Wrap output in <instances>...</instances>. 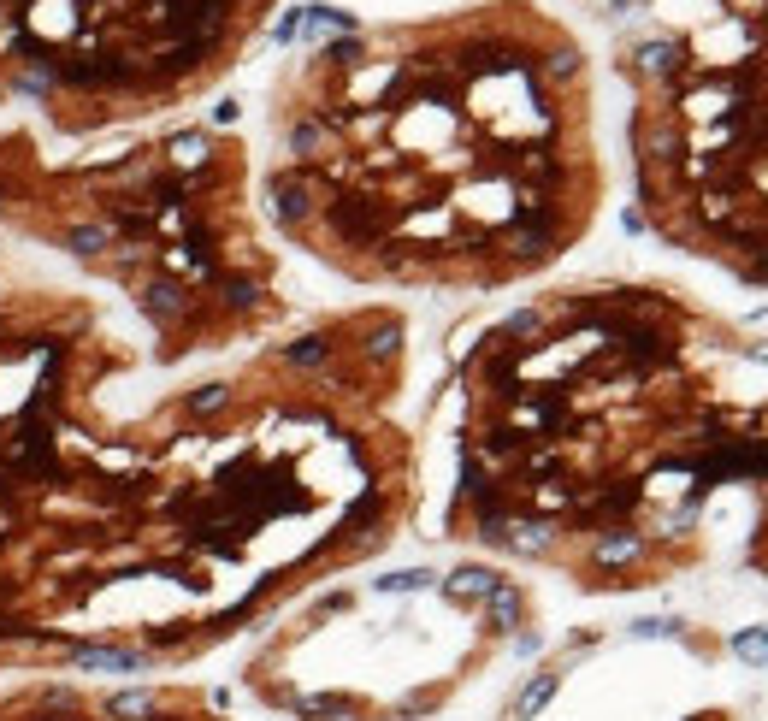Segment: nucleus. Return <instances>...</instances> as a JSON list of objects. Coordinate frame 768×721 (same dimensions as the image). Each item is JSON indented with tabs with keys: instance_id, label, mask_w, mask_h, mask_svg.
<instances>
[{
	"instance_id": "9",
	"label": "nucleus",
	"mask_w": 768,
	"mask_h": 721,
	"mask_svg": "<svg viewBox=\"0 0 768 721\" xmlns=\"http://www.w3.org/2000/svg\"><path fill=\"white\" fill-rule=\"evenodd\" d=\"M751 485H757V538H751V568L768 574V391L757 408V461H751Z\"/></svg>"
},
{
	"instance_id": "4",
	"label": "nucleus",
	"mask_w": 768,
	"mask_h": 721,
	"mask_svg": "<svg viewBox=\"0 0 768 721\" xmlns=\"http://www.w3.org/2000/svg\"><path fill=\"white\" fill-rule=\"evenodd\" d=\"M0 243L65 261L142 326L154 367L243 355L296 320L231 125H154L101 154H54L0 125Z\"/></svg>"
},
{
	"instance_id": "3",
	"label": "nucleus",
	"mask_w": 768,
	"mask_h": 721,
	"mask_svg": "<svg viewBox=\"0 0 768 721\" xmlns=\"http://www.w3.org/2000/svg\"><path fill=\"white\" fill-rule=\"evenodd\" d=\"M757 349L692 290L574 278L479 331L455 367L444 538L550 568L574 591L668 586L704 556V509L751 485Z\"/></svg>"
},
{
	"instance_id": "10",
	"label": "nucleus",
	"mask_w": 768,
	"mask_h": 721,
	"mask_svg": "<svg viewBox=\"0 0 768 721\" xmlns=\"http://www.w3.org/2000/svg\"><path fill=\"white\" fill-rule=\"evenodd\" d=\"M733 651L751 656V662H768V633H739V639H733Z\"/></svg>"
},
{
	"instance_id": "8",
	"label": "nucleus",
	"mask_w": 768,
	"mask_h": 721,
	"mask_svg": "<svg viewBox=\"0 0 768 721\" xmlns=\"http://www.w3.org/2000/svg\"><path fill=\"white\" fill-rule=\"evenodd\" d=\"M0 721H231L213 686L172 674H12Z\"/></svg>"
},
{
	"instance_id": "7",
	"label": "nucleus",
	"mask_w": 768,
	"mask_h": 721,
	"mask_svg": "<svg viewBox=\"0 0 768 721\" xmlns=\"http://www.w3.org/2000/svg\"><path fill=\"white\" fill-rule=\"evenodd\" d=\"M278 0H0V113L42 142L142 131L213 95Z\"/></svg>"
},
{
	"instance_id": "6",
	"label": "nucleus",
	"mask_w": 768,
	"mask_h": 721,
	"mask_svg": "<svg viewBox=\"0 0 768 721\" xmlns=\"http://www.w3.org/2000/svg\"><path fill=\"white\" fill-rule=\"evenodd\" d=\"M379 621H361L355 586L296 597L243 662L249 698L296 721H426L479 680L514 633L532 627V586L497 562L455 574H384Z\"/></svg>"
},
{
	"instance_id": "11",
	"label": "nucleus",
	"mask_w": 768,
	"mask_h": 721,
	"mask_svg": "<svg viewBox=\"0 0 768 721\" xmlns=\"http://www.w3.org/2000/svg\"><path fill=\"white\" fill-rule=\"evenodd\" d=\"M18 266H24V261H18V255H12V249L0 243V278H6V272H18Z\"/></svg>"
},
{
	"instance_id": "5",
	"label": "nucleus",
	"mask_w": 768,
	"mask_h": 721,
	"mask_svg": "<svg viewBox=\"0 0 768 721\" xmlns=\"http://www.w3.org/2000/svg\"><path fill=\"white\" fill-rule=\"evenodd\" d=\"M627 83L650 237L768 284V0H579Z\"/></svg>"
},
{
	"instance_id": "1",
	"label": "nucleus",
	"mask_w": 768,
	"mask_h": 721,
	"mask_svg": "<svg viewBox=\"0 0 768 721\" xmlns=\"http://www.w3.org/2000/svg\"><path fill=\"white\" fill-rule=\"evenodd\" d=\"M160 373L119 302L0 278V674H178L384 556L420 515L408 320L296 314Z\"/></svg>"
},
{
	"instance_id": "2",
	"label": "nucleus",
	"mask_w": 768,
	"mask_h": 721,
	"mask_svg": "<svg viewBox=\"0 0 768 721\" xmlns=\"http://www.w3.org/2000/svg\"><path fill=\"white\" fill-rule=\"evenodd\" d=\"M255 201L361 290L532 284L609 201L591 54L538 0L343 24L266 83Z\"/></svg>"
}]
</instances>
